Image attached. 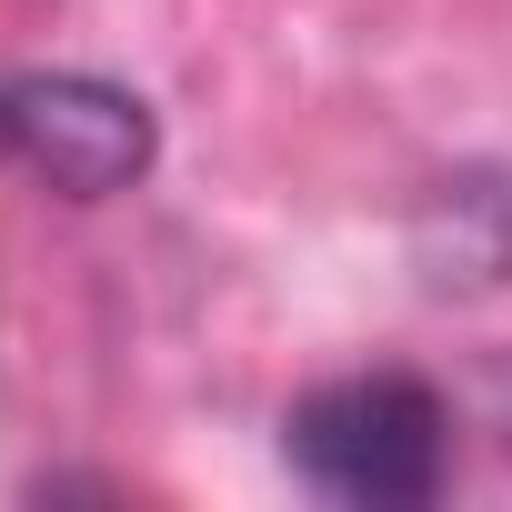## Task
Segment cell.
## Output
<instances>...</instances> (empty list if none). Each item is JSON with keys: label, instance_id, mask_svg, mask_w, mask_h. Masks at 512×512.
<instances>
[{"label": "cell", "instance_id": "obj_1", "mask_svg": "<svg viewBox=\"0 0 512 512\" xmlns=\"http://www.w3.org/2000/svg\"><path fill=\"white\" fill-rule=\"evenodd\" d=\"M442 452H452V422L412 372H352V382H322L292 412V462L332 502H362V512L432 502Z\"/></svg>", "mask_w": 512, "mask_h": 512}, {"label": "cell", "instance_id": "obj_2", "mask_svg": "<svg viewBox=\"0 0 512 512\" xmlns=\"http://www.w3.org/2000/svg\"><path fill=\"white\" fill-rule=\"evenodd\" d=\"M0 161L41 171L71 201H101V191H131L151 171V111L91 71L0 81Z\"/></svg>", "mask_w": 512, "mask_h": 512}]
</instances>
